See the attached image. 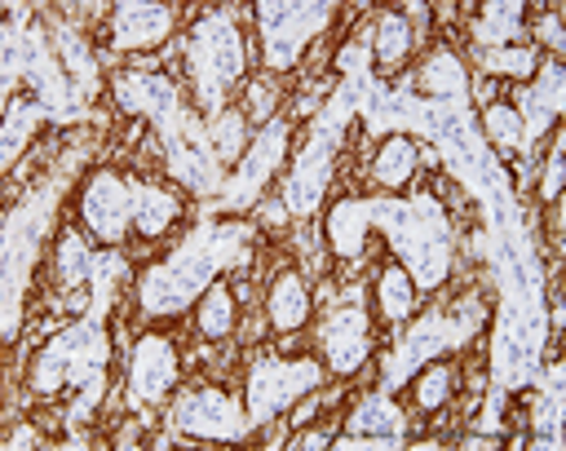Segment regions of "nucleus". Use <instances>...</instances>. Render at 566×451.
<instances>
[{"label":"nucleus","mask_w":566,"mask_h":451,"mask_svg":"<svg viewBox=\"0 0 566 451\" xmlns=\"http://www.w3.org/2000/svg\"><path fill=\"white\" fill-rule=\"evenodd\" d=\"M371 226H380L389 234V243H394V252H398V261L416 287L429 292L451 274L455 234H451V221L433 195L420 190L407 199H340L327 217L332 252L340 261H358Z\"/></svg>","instance_id":"1"},{"label":"nucleus","mask_w":566,"mask_h":451,"mask_svg":"<svg viewBox=\"0 0 566 451\" xmlns=\"http://www.w3.org/2000/svg\"><path fill=\"white\" fill-rule=\"evenodd\" d=\"M128 261L111 248L97 252L93 261V279H88V310L80 323H71L66 332H57L35 367H31V389L35 394H57L62 385L80 389L75 411L66 416V424H80L84 416H93V407L102 402V385H106V358H111V340H106V314L115 301V283L124 279Z\"/></svg>","instance_id":"2"},{"label":"nucleus","mask_w":566,"mask_h":451,"mask_svg":"<svg viewBox=\"0 0 566 451\" xmlns=\"http://www.w3.org/2000/svg\"><path fill=\"white\" fill-rule=\"evenodd\" d=\"M111 93H115V102H119L128 115H146V119H150L155 137L164 141L168 172H172L186 190L212 199V190L226 186V164H221L217 150H212L208 124L186 111V102H181V93L172 88V80L150 75V71H119V75H111Z\"/></svg>","instance_id":"3"},{"label":"nucleus","mask_w":566,"mask_h":451,"mask_svg":"<svg viewBox=\"0 0 566 451\" xmlns=\"http://www.w3.org/2000/svg\"><path fill=\"white\" fill-rule=\"evenodd\" d=\"M248 256H252V226L248 221L203 217L168 261L150 265L137 279V305H142V314H155V318L181 314L190 301H199L217 283L221 270H234Z\"/></svg>","instance_id":"4"},{"label":"nucleus","mask_w":566,"mask_h":451,"mask_svg":"<svg viewBox=\"0 0 566 451\" xmlns=\"http://www.w3.org/2000/svg\"><path fill=\"white\" fill-rule=\"evenodd\" d=\"M4 44V66H0V88H13L18 75H27L49 111L53 124H71V119H88V102L75 93L71 75L53 62V49L44 44V27L27 18L22 4H13V18L0 35Z\"/></svg>","instance_id":"5"},{"label":"nucleus","mask_w":566,"mask_h":451,"mask_svg":"<svg viewBox=\"0 0 566 451\" xmlns=\"http://www.w3.org/2000/svg\"><path fill=\"white\" fill-rule=\"evenodd\" d=\"M66 181V168H57L40 190H31L4 221V234H0V248H4V270H0V296H4V314H0V336L13 340L18 336V318H22V296H27V274L35 265V252H40V239L49 230V212L57 203V190Z\"/></svg>","instance_id":"6"},{"label":"nucleus","mask_w":566,"mask_h":451,"mask_svg":"<svg viewBox=\"0 0 566 451\" xmlns=\"http://www.w3.org/2000/svg\"><path fill=\"white\" fill-rule=\"evenodd\" d=\"M354 111H358L354 84L345 80V84L336 88V97L323 106V115L314 119V128H310V137H305L296 164H292V177H287V186H283V208H287L292 217H310V212L318 208V199H323V190H327V181H332L336 150H340V141H345V124L354 119Z\"/></svg>","instance_id":"7"},{"label":"nucleus","mask_w":566,"mask_h":451,"mask_svg":"<svg viewBox=\"0 0 566 451\" xmlns=\"http://www.w3.org/2000/svg\"><path fill=\"white\" fill-rule=\"evenodd\" d=\"M186 71L195 84V102L203 115H221L226 111V88L243 75V40L234 18L221 13H203L190 35H186Z\"/></svg>","instance_id":"8"},{"label":"nucleus","mask_w":566,"mask_h":451,"mask_svg":"<svg viewBox=\"0 0 566 451\" xmlns=\"http://www.w3.org/2000/svg\"><path fill=\"white\" fill-rule=\"evenodd\" d=\"M486 318V305L478 296L464 301V310L455 314H442V310H429L420 323H411L407 332H398V349L385 358V371H380V394H398L424 363L460 349L473 340V332L482 327Z\"/></svg>","instance_id":"9"},{"label":"nucleus","mask_w":566,"mask_h":451,"mask_svg":"<svg viewBox=\"0 0 566 451\" xmlns=\"http://www.w3.org/2000/svg\"><path fill=\"white\" fill-rule=\"evenodd\" d=\"M256 31H261V62L265 71H292L305 53V44L332 22L336 4L332 0H261L256 9Z\"/></svg>","instance_id":"10"},{"label":"nucleus","mask_w":566,"mask_h":451,"mask_svg":"<svg viewBox=\"0 0 566 451\" xmlns=\"http://www.w3.org/2000/svg\"><path fill=\"white\" fill-rule=\"evenodd\" d=\"M287 137H292V124H287L283 115H274V119L256 133V141H252V150L239 159V168L226 177L221 195H212V199L203 203V217H217V212H248V208L261 199V186L270 181V172L283 164Z\"/></svg>","instance_id":"11"},{"label":"nucleus","mask_w":566,"mask_h":451,"mask_svg":"<svg viewBox=\"0 0 566 451\" xmlns=\"http://www.w3.org/2000/svg\"><path fill=\"white\" fill-rule=\"evenodd\" d=\"M323 385V367L314 358H256L248 367V429H261L270 424L283 407H292L301 394L318 389Z\"/></svg>","instance_id":"12"},{"label":"nucleus","mask_w":566,"mask_h":451,"mask_svg":"<svg viewBox=\"0 0 566 451\" xmlns=\"http://www.w3.org/2000/svg\"><path fill=\"white\" fill-rule=\"evenodd\" d=\"M172 433H190V438H208V442H239L248 438V411L221 394V389H190L177 398V407L168 411Z\"/></svg>","instance_id":"13"},{"label":"nucleus","mask_w":566,"mask_h":451,"mask_svg":"<svg viewBox=\"0 0 566 451\" xmlns=\"http://www.w3.org/2000/svg\"><path fill=\"white\" fill-rule=\"evenodd\" d=\"M84 226L93 230V239H102L106 248H119L124 234L133 230V186L128 177H119L115 168H97L84 181Z\"/></svg>","instance_id":"14"},{"label":"nucleus","mask_w":566,"mask_h":451,"mask_svg":"<svg viewBox=\"0 0 566 451\" xmlns=\"http://www.w3.org/2000/svg\"><path fill=\"white\" fill-rule=\"evenodd\" d=\"M318 340H323V354H327V367L349 376L367 363L371 354V332H367V310H363V292L354 287L349 301L318 327Z\"/></svg>","instance_id":"15"},{"label":"nucleus","mask_w":566,"mask_h":451,"mask_svg":"<svg viewBox=\"0 0 566 451\" xmlns=\"http://www.w3.org/2000/svg\"><path fill=\"white\" fill-rule=\"evenodd\" d=\"M539 84H531L517 102V119H522V155L531 159L535 155V141L557 124V115L566 111V75H562V62H539Z\"/></svg>","instance_id":"16"},{"label":"nucleus","mask_w":566,"mask_h":451,"mask_svg":"<svg viewBox=\"0 0 566 451\" xmlns=\"http://www.w3.org/2000/svg\"><path fill=\"white\" fill-rule=\"evenodd\" d=\"M177 385V349L164 336H142L128 358V407L142 411Z\"/></svg>","instance_id":"17"},{"label":"nucleus","mask_w":566,"mask_h":451,"mask_svg":"<svg viewBox=\"0 0 566 451\" xmlns=\"http://www.w3.org/2000/svg\"><path fill=\"white\" fill-rule=\"evenodd\" d=\"M407 433V416L394 402V394H367L354 416L345 420V438H332L336 447H402Z\"/></svg>","instance_id":"18"},{"label":"nucleus","mask_w":566,"mask_h":451,"mask_svg":"<svg viewBox=\"0 0 566 451\" xmlns=\"http://www.w3.org/2000/svg\"><path fill=\"white\" fill-rule=\"evenodd\" d=\"M172 31V9L168 4H137L124 0L111 9V49L128 53V49H150Z\"/></svg>","instance_id":"19"},{"label":"nucleus","mask_w":566,"mask_h":451,"mask_svg":"<svg viewBox=\"0 0 566 451\" xmlns=\"http://www.w3.org/2000/svg\"><path fill=\"white\" fill-rule=\"evenodd\" d=\"M265 310H270V323L279 332H296L305 318H310V287L296 270H283L274 283H270V296H265Z\"/></svg>","instance_id":"20"},{"label":"nucleus","mask_w":566,"mask_h":451,"mask_svg":"<svg viewBox=\"0 0 566 451\" xmlns=\"http://www.w3.org/2000/svg\"><path fill=\"white\" fill-rule=\"evenodd\" d=\"M53 44H57V62H62V71L71 75L75 93L88 102V97L97 93V84H102V75H97V57L84 49V40H80L66 22H57V27H53Z\"/></svg>","instance_id":"21"},{"label":"nucleus","mask_w":566,"mask_h":451,"mask_svg":"<svg viewBox=\"0 0 566 451\" xmlns=\"http://www.w3.org/2000/svg\"><path fill=\"white\" fill-rule=\"evenodd\" d=\"M49 119L44 102L40 97H13L9 111H4V124H0V164L9 168L18 155H22V141Z\"/></svg>","instance_id":"22"},{"label":"nucleus","mask_w":566,"mask_h":451,"mask_svg":"<svg viewBox=\"0 0 566 451\" xmlns=\"http://www.w3.org/2000/svg\"><path fill=\"white\" fill-rule=\"evenodd\" d=\"M128 186H133V230H142L146 239L164 234V230H168V221L181 212L177 195L155 190V186H142V181H128Z\"/></svg>","instance_id":"23"},{"label":"nucleus","mask_w":566,"mask_h":451,"mask_svg":"<svg viewBox=\"0 0 566 451\" xmlns=\"http://www.w3.org/2000/svg\"><path fill=\"white\" fill-rule=\"evenodd\" d=\"M416 159H420V155H416L411 137L394 133V137L376 150V159H371V181H376V186H385V190H398V186H407V181H411Z\"/></svg>","instance_id":"24"},{"label":"nucleus","mask_w":566,"mask_h":451,"mask_svg":"<svg viewBox=\"0 0 566 451\" xmlns=\"http://www.w3.org/2000/svg\"><path fill=\"white\" fill-rule=\"evenodd\" d=\"M522 35V4H486L473 22V49H504L509 40Z\"/></svg>","instance_id":"25"},{"label":"nucleus","mask_w":566,"mask_h":451,"mask_svg":"<svg viewBox=\"0 0 566 451\" xmlns=\"http://www.w3.org/2000/svg\"><path fill=\"white\" fill-rule=\"evenodd\" d=\"M376 296H380V314H385L389 323H407V314L416 310V283H411V274H407L402 265H389V270L380 274Z\"/></svg>","instance_id":"26"},{"label":"nucleus","mask_w":566,"mask_h":451,"mask_svg":"<svg viewBox=\"0 0 566 451\" xmlns=\"http://www.w3.org/2000/svg\"><path fill=\"white\" fill-rule=\"evenodd\" d=\"M371 49H376V62H380V71H394V66H402V57H407V49H411V27H407V18H402V13H385V18L376 22Z\"/></svg>","instance_id":"27"},{"label":"nucleus","mask_w":566,"mask_h":451,"mask_svg":"<svg viewBox=\"0 0 566 451\" xmlns=\"http://www.w3.org/2000/svg\"><path fill=\"white\" fill-rule=\"evenodd\" d=\"M420 84H424V93H438V97H447V102L464 97V66H460V57H455L451 49L433 53V57L424 62V71H420Z\"/></svg>","instance_id":"28"},{"label":"nucleus","mask_w":566,"mask_h":451,"mask_svg":"<svg viewBox=\"0 0 566 451\" xmlns=\"http://www.w3.org/2000/svg\"><path fill=\"white\" fill-rule=\"evenodd\" d=\"M195 318H199V332H203L208 340H221V336L234 327V296H230V287H226V283H212V287L199 296Z\"/></svg>","instance_id":"29"},{"label":"nucleus","mask_w":566,"mask_h":451,"mask_svg":"<svg viewBox=\"0 0 566 451\" xmlns=\"http://www.w3.org/2000/svg\"><path fill=\"white\" fill-rule=\"evenodd\" d=\"M93 261H97V252H88L80 234H62L57 239V279H62V287L88 283L93 279Z\"/></svg>","instance_id":"30"},{"label":"nucleus","mask_w":566,"mask_h":451,"mask_svg":"<svg viewBox=\"0 0 566 451\" xmlns=\"http://www.w3.org/2000/svg\"><path fill=\"white\" fill-rule=\"evenodd\" d=\"M473 57L482 62V71H495V75H513V80H526L535 66H539V53L535 49H473Z\"/></svg>","instance_id":"31"},{"label":"nucleus","mask_w":566,"mask_h":451,"mask_svg":"<svg viewBox=\"0 0 566 451\" xmlns=\"http://www.w3.org/2000/svg\"><path fill=\"white\" fill-rule=\"evenodd\" d=\"M208 137L221 164H234L243 155V115L239 111H221L217 119H208Z\"/></svg>","instance_id":"32"},{"label":"nucleus","mask_w":566,"mask_h":451,"mask_svg":"<svg viewBox=\"0 0 566 451\" xmlns=\"http://www.w3.org/2000/svg\"><path fill=\"white\" fill-rule=\"evenodd\" d=\"M486 133L495 137V146L517 150V146H522V119H517V111L504 106V102H491V106H486Z\"/></svg>","instance_id":"33"},{"label":"nucleus","mask_w":566,"mask_h":451,"mask_svg":"<svg viewBox=\"0 0 566 451\" xmlns=\"http://www.w3.org/2000/svg\"><path fill=\"white\" fill-rule=\"evenodd\" d=\"M447 394H451V367H429V371L416 380V402H420V411L442 407Z\"/></svg>","instance_id":"34"},{"label":"nucleus","mask_w":566,"mask_h":451,"mask_svg":"<svg viewBox=\"0 0 566 451\" xmlns=\"http://www.w3.org/2000/svg\"><path fill=\"white\" fill-rule=\"evenodd\" d=\"M562 155H566V141L553 137V150H548V159H544V186H539L544 199H557V195H562Z\"/></svg>","instance_id":"35"},{"label":"nucleus","mask_w":566,"mask_h":451,"mask_svg":"<svg viewBox=\"0 0 566 451\" xmlns=\"http://www.w3.org/2000/svg\"><path fill=\"white\" fill-rule=\"evenodd\" d=\"M535 31H539V35H544V40H548V44H553L557 53L566 49V40H562V27H557V13H544V22H539Z\"/></svg>","instance_id":"36"},{"label":"nucleus","mask_w":566,"mask_h":451,"mask_svg":"<svg viewBox=\"0 0 566 451\" xmlns=\"http://www.w3.org/2000/svg\"><path fill=\"white\" fill-rule=\"evenodd\" d=\"M292 447L296 451H305V447H332V433H301V438H292Z\"/></svg>","instance_id":"37"},{"label":"nucleus","mask_w":566,"mask_h":451,"mask_svg":"<svg viewBox=\"0 0 566 451\" xmlns=\"http://www.w3.org/2000/svg\"><path fill=\"white\" fill-rule=\"evenodd\" d=\"M35 438H40V433H35V429H27V424H22V429H13V438H9V442H4V447H13V451H18V447H31V442H35Z\"/></svg>","instance_id":"38"}]
</instances>
